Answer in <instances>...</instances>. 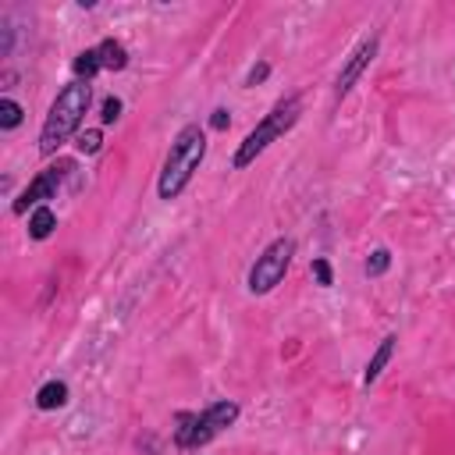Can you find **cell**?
<instances>
[{
	"label": "cell",
	"instance_id": "6da1fadb",
	"mask_svg": "<svg viewBox=\"0 0 455 455\" xmlns=\"http://www.w3.org/2000/svg\"><path fill=\"white\" fill-rule=\"evenodd\" d=\"M89 100H92V89H89V82H82V78L68 82V85L57 92V100L50 103V114H46V121H43V132H39V153H43V156H53V153L78 132V124H82L85 110H89Z\"/></svg>",
	"mask_w": 455,
	"mask_h": 455
},
{
	"label": "cell",
	"instance_id": "7a4b0ae2",
	"mask_svg": "<svg viewBox=\"0 0 455 455\" xmlns=\"http://www.w3.org/2000/svg\"><path fill=\"white\" fill-rule=\"evenodd\" d=\"M203 156H206V132L199 124H185L167 149V160H164V171L156 181L160 199H178L185 192V185L192 181V174L199 171Z\"/></svg>",
	"mask_w": 455,
	"mask_h": 455
},
{
	"label": "cell",
	"instance_id": "3957f363",
	"mask_svg": "<svg viewBox=\"0 0 455 455\" xmlns=\"http://www.w3.org/2000/svg\"><path fill=\"white\" fill-rule=\"evenodd\" d=\"M299 114H302V100L299 96H284V100H277L274 103V110L242 139V146L235 149V160H231V167L235 171H242V167H249L274 139H281L295 121H299Z\"/></svg>",
	"mask_w": 455,
	"mask_h": 455
},
{
	"label": "cell",
	"instance_id": "277c9868",
	"mask_svg": "<svg viewBox=\"0 0 455 455\" xmlns=\"http://www.w3.org/2000/svg\"><path fill=\"white\" fill-rule=\"evenodd\" d=\"M238 419V405L235 402H213L203 412H178V427H174V444L178 448H203L213 434H220L224 427H231Z\"/></svg>",
	"mask_w": 455,
	"mask_h": 455
},
{
	"label": "cell",
	"instance_id": "5b68a950",
	"mask_svg": "<svg viewBox=\"0 0 455 455\" xmlns=\"http://www.w3.org/2000/svg\"><path fill=\"white\" fill-rule=\"evenodd\" d=\"M291 252H295V242L291 238H274L252 263L249 270V291L252 295H267L274 291L281 281H284V270L291 263Z\"/></svg>",
	"mask_w": 455,
	"mask_h": 455
},
{
	"label": "cell",
	"instance_id": "8992f818",
	"mask_svg": "<svg viewBox=\"0 0 455 455\" xmlns=\"http://www.w3.org/2000/svg\"><path fill=\"white\" fill-rule=\"evenodd\" d=\"M68 171H75V164L71 160H60V164H53V167H46V171H39L28 185H25V192L14 199V213H25L28 206L36 210V206H46V199H57V188H60V181H64V174Z\"/></svg>",
	"mask_w": 455,
	"mask_h": 455
},
{
	"label": "cell",
	"instance_id": "52a82bcc",
	"mask_svg": "<svg viewBox=\"0 0 455 455\" xmlns=\"http://www.w3.org/2000/svg\"><path fill=\"white\" fill-rule=\"evenodd\" d=\"M377 36H370V39H363L355 50H352V57L345 60V68H341V75H338V82H334V100H345L348 92H352V85L363 78V71L370 68V60L377 57Z\"/></svg>",
	"mask_w": 455,
	"mask_h": 455
},
{
	"label": "cell",
	"instance_id": "ba28073f",
	"mask_svg": "<svg viewBox=\"0 0 455 455\" xmlns=\"http://www.w3.org/2000/svg\"><path fill=\"white\" fill-rule=\"evenodd\" d=\"M395 345H398V338H395V334H387V338L377 345V352L370 355L366 373H363V384H366V387H370V384H373V380L384 373V366H387V363H391V355H395Z\"/></svg>",
	"mask_w": 455,
	"mask_h": 455
},
{
	"label": "cell",
	"instance_id": "9c48e42d",
	"mask_svg": "<svg viewBox=\"0 0 455 455\" xmlns=\"http://www.w3.org/2000/svg\"><path fill=\"white\" fill-rule=\"evenodd\" d=\"M96 57H100V68H103V71H121V68H128V50H124L117 39H103V43L96 46Z\"/></svg>",
	"mask_w": 455,
	"mask_h": 455
},
{
	"label": "cell",
	"instance_id": "30bf717a",
	"mask_svg": "<svg viewBox=\"0 0 455 455\" xmlns=\"http://www.w3.org/2000/svg\"><path fill=\"white\" fill-rule=\"evenodd\" d=\"M36 405H39L43 412L68 405V384H64V380H46V384L36 391Z\"/></svg>",
	"mask_w": 455,
	"mask_h": 455
},
{
	"label": "cell",
	"instance_id": "8fae6325",
	"mask_svg": "<svg viewBox=\"0 0 455 455\" xmlns=\"http://www.w3.org/2000/svg\"><path fill=\"white\" fill-rule=\"evenodd\" d=\"M53 228H57V213H53L50 206H36L32 217H28V235H32L36 242H43V238L53 235Z\"/></svg>",
	"mask_w": 455,
	"mask_h": 455
},
{
	"label": "cell",
	"instance_id": "7c38bea8",
	"mask_svg": "<svg viewBox=\"0 0 455 455\" xmlns=\"http://www.w3.org/2000/svg\"><path fill=\"white\" fill-rule=\"evenodd\" d=\"M96 71H103V68H100V57H96V46H92V50H82V53L75 57V75H78L82 82H89Z\"/></svg>",
	"mask_w": 455,
	"mask_h": 455
},
{
	"label": "cell",
	"instance_id": "4fadbf2b",
	"mask_svg": "<svg viewBox=\"0 0 455 455\" xmlns=\"http://www.w3.org/2000/svg\"><path fill=\"white\" fill-rule=\"evenodd\" d=\"M21 117H25L21 103H14L11 96H4V100H0V128H18Z\"/></svg>",
	"mask_w": 455,
	"mask_h": 455
},
{
	"label": "cell",
	"instance_id": "5bb4252c",
	"mask_svg": "<svg viewBox=\"0 0 455 455\" xmlns=\"http://www.w3.org/2000/svg\"><path fill=\"white\" fill-rule=\"evenodd\" d=\"M387 267H391V252H387V249H373L370 259H366V274H370V277H380Z\"/></svg>",
	"mask_w": 455,
	"mask_h": 455
},
{
	"label": "cell",
	"instance_id": "9a60e30c",
	"mask_svg": "<svg viewBox=\"0 0 455 455\" xmlns=\"http://www.w3.org/2000/svg\"><path fill=\"white\" fill-rule=\"evenodd\" d=\"M75 146H78V153H100L103 135H100L96 128H89V132H82V135H78V142H75Z\"/></svg>",
	"mask_w": 455,
	"mask_h": 455
},
{
	"label": "cell",
	"instance_id": "2e32d148",
	"mask_svg": "<svg viewBox=\"0 0 455 455\" xmlns=\"http://www.w3.org/2000/svg\"><path fill=\"white\" fill-rule=\"evenodd\" d=\"M117 117H121V100H117V96H107V100H103V110H100V121H103V124H114Z\"/></svg>",
	"mask_w": 455,
	"mask_h": 455
},
{
	"label": "cell",
	"instance_id": "e0dca14e",
	"mask_svg": "<svg viewBox=\"0 0 455 455\" xmlns=\"http://www.w3.org/2000/svg\"><path fill=\"white\" fill-rule=\"evenodd\" d=\"M309 270H313V277H316V284H323V288H327V284H334V274H331V263H327V259H320V256H316Z\"/></svg>",
	"mask_w": 455,
	"mask_h": 455
},
{
	"label": "cell",
	"instance_id": "ac0fdd59",
	"mask_svg": "<svg viewBox=\"0 0 455 455\" xmlns=\"http://www.w3.org/2000/svg\"><path fill=\"white\" fill-rule=\"evenodd\" d=\"M267 75H270V64H267V60H259V64H252V68H249V75H245V85H259Z\"/></svg>",
	"mask_w": 455,
	"mask_h": 455
},
{
	"label": "cell",
	"instance_id": "d6986e66",
	"mask_svg": "<svg viewBox=\"0 0 455 455\" xmlns=\"http://www.w3.org/2000/svg\"><path fill=\"white\" fill-rule=\"evenodd\" d=\"M228 124H231V117H228V110H224V107H217V110H213V117H210V128H217V132H224Z\"/></svg>",
	"mask_w": 455,
	"mask_h": 455
}]
</instances>
